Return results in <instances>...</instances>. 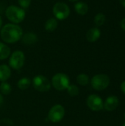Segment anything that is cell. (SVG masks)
I'll return each instance as SVG.
<instances>
[{
  "instance_id": "7a4b0ae2",
  "label": "cell",
  "mask_w": 125,
  "mask_h": 126,
  "mask_svg": "<svg viewBox=\"0 0 125 126\" xmlns=\"http://www.w3.org/2000/svg\"><path fill=\"white\" fill-rule=\"evenodd\" d=\"M5 15L7 19L13 24H18L24 21L26 13L24 9L15 5H10L7 7Z\"/></svg>"
},
{
  "instance_id": "f546056e",
  "label": "cell",
  "mask_w": 125,
  "mask_h": 126,
  "mask_svg": "<svg viewBox=\"0 0 125 126\" xmlns=\"http://www.w3.org/2000/svg\"></svg>"
},
{
  "instance_id": "3957f363",
  "label": "cell",
  "mask_w": 125,
  "mask_h": 126,
  "mask_svg": "<svg viewBox=\"0 0 125 126\" xmlns=\"http://www.w3.org/2000/svg\"><path fill=\"white\" fill-rule=\"evenodd\" d=\"M51 84L57 91L67 89L70 85V80L67 75L64 73H57L52 78Z\"/></svg>"
},
{
  "instance_id": "5b68a950",
  "label": "cell",
  "mask_w": 125,
  "mask_h": 126,
  "mask_svg": "<svg viewBox=\"0 0 125 126\" xmlns=\"http://www.w3.org/2000/svg\"><path fill=\"white\" fill-rule=\"evenodd\" d=\"M91 83L94 89L97 91H102L109 86L110 78L107 75H97L92 78Z\"/></svg>"
},
{
  "instance_id": "cb8c5ba5",
  "label": "cell",
  "mask_w": 125,
  "mask_h": 126,
  "mask_svg": "<svg viewBox=\"0 0 125 126\" xmlns=\"http://www.w3.org/2000/svg\"><path fill=\"white\" fill-rule=\"evenodd\" d=\"M121 90L122 91V92L125 94V81H124L122 84H121Z\"/></svg>"
},
{
  "instance_id": "6da1fadb",
  "label": "cell",
  "mask_w": 125,
  "mask_h": 126,
  "mask_svg": "<svg viewBox=\"0 0 125 126\" xmlns=\"http://www.w3.org/2000/svg\"><path fill=\"white\" fill-rule=\"evenodd\" d=\"M0 30L1 38L8 44H13L18 41L23 35L22 28L16 24H7Z\"/></svg>"
},
{
  "instance_id": "484cf974",
  "label": "cell",
  "mask_w": 125,
  "mask_h": 126,
  "mask_svg": "<svg viewBox=\"0 0 125 126\" xmlns=\"http://www.w3.org/2000/svg\"><path fill=\"white\" fill-rule=\"evenodd\" d=\"M119 2L124 7H125V0H119Z\"/></svg>"
},
{
  "instance_id": "5bb4252c",
  "label": "cell",
  "mask_w": 125,
  "mask_h": 126,
  "mask_svg": "<svg viewBox=\"0 0 125 126\" xmlns=\"http://www.w3.org/2000/svg\"><path fill=\"white\" fill-rule=\"evenodd\" d=\"M74 10L80 15H85L88 11V6L85 2L78 1L74 4Z\"/></svg>"
},
{
  "instance_id": "e0dca14e",
  "label": "cell",
  "mask_w": 125,
  "mask_h": 126,
  "mask_svg": "<svg viewBox=\"0 0 125 126\" xmlns=\"http://www.w3.org/2000/svg\"><path fill=\"white\" fill-rule=\"evenodd\" d=\"M30 84H31L30 79L28 78H26V77L21 78L18 80V83H17L18 89H21V90H26V89H27L30 86Z\"/></svg>"
},
{
  "instance_id": "4fadbf2b",
  "label": "cell",
  "mask_w": 125,
  "mask_h": 126,
  "mask_svg": "<svg viewBox=\"0 0 125 126\" xmlns=\"http://www.w3.org/2000/svg\"><path fill=\"white\" fill-rule=\"evenodd\" d=\"M22 42L27 45L34 44L38 41V36L33 32H27L21 37Z\"/></svg>"
},
{
  "instance_id": "9a60e30c",
  "label": "cell",
  "mask_w": 125,
  "mask_h": 126,
  "mask_svg": "<svg viewBox=\"0 0 125 126\" xmlns=\"http://www.w3.org/2000/svg\"><path fill=\"white\" fill-rule=\"evenodd\" d=\"M57 27V21L55 18H49L45 23V30L48 32H52Z\"/></svg>"
},
{
  "instance_id": "277c9868",
  "label": "cell",
  "mask_w": 125,
  "mask_h": 126,
  "mask_svg": "<svg viewBox=\"0 0 125 126\" xmlns=\"http://www.w3.org/2000/svg\"><path fill=\"white\" fill-rule=\"evenodd\" d=\"M32 86L35 89L40 92H46L50 90L52 84L46 77L39 75L34 77Z\"/></svg>"
},
{
  "instance_id": "8992f818",
  "label": "cell",
  "mask_w": 125,
  "mask_h": 126,
  "mask_svg": "<svg viewBox=\"0 0 125 126\" xmlns=\"http://www.w3.org/2000/svg\"><path fill=\"white\" fill-rule=\"evenodd\" d=\"M52 12L57 19L64 20L70 15V8L68 4L64 2H57L53 6Z\"/></svg>"
},
{
  "instance_id": "52a82bcc",
  "label": "cell",
  "mask_w": 125,
  "mask_h": 126,
  "mask_svg": "<svg viewBox=\"0 0 125 126\" xmlns=\"http://www.w3.org/2000/svg\"><path fill=\"white\" fill-rule=\"evenodd\" d=\"M65 116V109L63 106L57 104L51 108L48 114V119L50 122L57 123L60 122Z\"/></svg>"
},
{
  "instance_id": "83f0119b",
  "label": "cell",
  "mask_w": 125,
  "mask_h": 126,
  "mask_svg": "<svg viewBox=\"0 0 125 126\" xmlns=\"http://www.w3.org/2000/svg\"><path fill=\"white\" fill-rule=\"evenodd\" d=\"M69 1H77L79 0H69Z\"/></svg>"
},
{
  "instance_id": "9c48e42d",
  "label": "cell",
  "mask_w": 125,
  "mask_h": 126,
  "mask_svg": "<svg viewBox=\"0 0 125 126\" xmlns=\"http://www.w3.org/2000/svg\"><path fill=\"white\" fill-rule=\"evenodd\" d=\"M87 106L94 111H99L104 108V103L102 98L97 94H91L87 98Z\"/></svg>"
},
{
  "instance_id": "8fae6325",
  "label": "cell",
  "mask_w": 125,
  "mask_h": 126,
  "mask_svg": "<svg viewBox=\"0 0 125 126\" xmlns=\"http://www.w3.org/2000/svg\"><path fill=\"white\" fill-rule=\"evenodd\" d=\"M101 35V32L98 27L91 28L86 34V38L89 42L97 41Z\"/></svg>"
},
{
  "instance_id": "4316f807",
  "label": "cell",
  "mask_w": 125,
  "mask_h": 126,
  "mask_svg": "<svg viewBox=\"0 0 125 126\" xmlns=\"http://www.w3.org/2000/svg\"><path fill=\"white\" fill-rule=\"evenodd\" d=\"M1 26H2V19H1V18L0 16V30L1 28Z\"/></svg>"
},
{
  "instance_id": "7402d4cb",
  "label": "cell",
  "mask_w": 125,
  "mask_h": 126,
  "mask_svg": "<svg viewBox=\"0 0 125 126\" xmlns=\"http://www.w3.org/2000/svg\"><path fill=\"white\" fill-rule=\"evenodd\" d=\"M18 2L22 9H26L29 7L31 4V0H18Z\"/></svg>"
},
{
  "instance_id": "603a6c76",
  "label": "cell",
  "mask_w": 125,
  "mask_h": 126,
  "mask_svg": "<svg viewBox=\"0 0 125 126\" xmlns=\"http://www.w3.org/2000/svg\"><path fill=\"white\" fill-rule=\"evenodd\" d=\"M120 25H121V27L125 31V18H124L121 21Z\"/></svg>"
},
{
  "instance_id": "ba28073f",
  "label": "cell",
  "mask_w": 125,
  "mask_h": 126,
  "mask_svg": "<svg viewBox=\"0 0 125 126\" xmlns=\"http://www.w3.org/2000/svg\"><path fill=\"white\" fill-rule=\"evenodd\" d=\"M25 56L22 51L16 50L12 53L9 60V64L13 69H20L24 64Z\"/></svg>"
},
{
  "instance_id": "2e32d148",
  "label": "cell",
  "mask_w": 125,
  "mask_h": 126,
  "mask_svg": "<svg viewBox=\"0 0 125 126\" xmlns=\"http://www.w3.org/2000/svg\"><path fill=\"white\" fill-rule=\"evenodd\" d=\"M10 55V49L5 44L0 42V60H4Z\"/></svg>"
},
{
  "instance_id": "ffe728a7",
  "label": "cell",
  "mask_w": 125,
  "mask_h": 126,
  "mask_svg": "<svg viewBox=\"0 0 125 126\" xmlns=\"http://www.w3.org/2000/svg\"><path fill=\"white\" fill-rule=\"evenodd\" d=\"M67 92L71 97H76L80 93L79 88L74 84H70L67 88Z\"/></svg>"
},
{
  "instance_id": "f1b7e54d",
  "label": "cell",
  "mask_w": 125,
  "mask_h": 126,
  "mask_svg": "<svg viewBox=\"0 0 125 126\" xmlns=\"http://www.w3.org/2000/svg\"><path fill=\"white\" fill-rule=\"evenodd\" d=\"M125 126V124H124V125H123V126Z\"/></svg>"
},
{
  "instance_id": "d4e9b609",
  "label": "cell",
  "mask_w": 125,
  "mask_h": 126,
  "mask_svg": "<svg viewBox=\"0 0 125 126\" xmlns=\"http://www.w3.org/2000/svg\"><path fill=\"white\" fill-rule=\"evenodd\" d=\"M3 102H4V98H3L2 95L0 94V105H1L3 103Z\"/></svg>"
},
{
  "instance_id": "30bf717a",
  "label": "cell",
  "mask_w": 125,
  "mask_h": 126,
  "mask_svg": "<svg viewBox=\"0 0 125 126\" xmlns=\"http://www.w3.org/2000/svg\"><path fill=\"white\" fill-rule=\"evenodd\" d=\"M119 106V99L116 96H110L108 97L105 103H104V108L106 111H112L116 109V108Z\"/></svg>"
},
{
  "instance_id": "ac0fdd59",
  "label": "cell",
  "mask_w": 125,
  "mask_h": 126,
  "mask_svg": "<svg viewBox=\"0 0 125 126\" xmlns=\"http://www.w3.org/2000/svg\"><path fill=\"white\" fill-rule=\"evenodd\" d=\"M77 81L80 86H87L89 83V77L85 74H80L77 77Z\"/></svg>"
},
{
  "instance_id": "d6986e66",
  "label": "cell",
  "mask_w": 125,
  "mask_h": 126,
  "mask_svg": "<svg viewBox=\"0 0 125 126\" xmlns=\"http://www.w3.org/2000/svg\"><path fill=\"white\" fill-rule=\"evenodd\" d=\"M105 21V16L103 13H97L94 17V23L97 27H100L104 24Z\"/></svg>"
},
{
  "instance_id": "7c38bea8",
  "label": "cell",
  "mask_w": 125,
  "mask_h": 126,
  "mask_svg": "<svg viewBox=\"0 0 125 126\" xmlns=\"http://www.w3.org/2000/svg\"><path fill=\"white\" fill-rule=\"evenodd\" d=\"M11 75V69L6 64L0 65V81L6 82Z\"/></svg>"
},
{
  "instance_id": "44dd1931",
  "label": "cell",
  "mask_w": 125,
  "mask_h": 126,
  "mask_svg": "<svg viewBox=\"0 0 125 126\" xmlns=\"http://www.w3.org/2000/svg\"><path fill=\"white\" fill-rule=\"evenodd\" d=\"M11 86L10 85V83L7 82H2L1 84L0 85V91L3 94H9L11 92Z\"/></svg>"
}]
</instances>
